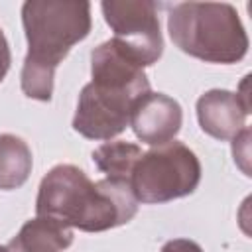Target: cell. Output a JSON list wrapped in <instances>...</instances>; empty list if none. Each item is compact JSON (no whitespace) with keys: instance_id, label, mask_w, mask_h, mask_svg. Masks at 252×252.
I'll use <instances>...</instances> for the list:
<instances>
[{"instance_id":"5","label":"cell","mask_w":252,"mask_h":252,"mask_svg":"<svg viewBox=\"0 0 252 252\" xmlns=\"http://www.w3.org/2000/svg\"><path fill=\"white\" fill-rule=\"evenodd\" d=\"M150 89L91 81L79 96L73 128L91 140H110L130 122L132 108Z\"/></svg>"},{"instance_id":"1","label":"cell","mask_w":252,"mask_h":252,"mask_svg":"<svg viewBox=\"0 0 252 252\" xmlns=\"http://www.w3.org/2000/svg\"><path fill=\"white\" fill-rule=\"evenodd\" d=\"M138 211L130 181L100 179L93 183L83 169L61 163L47 171L35 201L37 217L55 219L85 232H100L128 222Z\"/></svg>"},{"instance_id":"8","label":"cell","mask_w":252,"mask_h":252,"mask_svg":"<svg viewBox=\"0 0 252 252\" xmlns=\"http://www.w3.org/2000/svg\"><path fill=\"white\" fill-rule=\"evenodd\" d=\"M250 106L242 102L236 93L230 91H209L197 100V118L209 136L217 140H232L240 130L246 128V116Z\"/></svg>"},{"instance_id":"7","label":"cell","mask_w":252,"mask_h":252,"mask_svg":"<svg viewBox=\"0 0 252 252\" xmlns=\"http://www.w3.org/2000/svg\"><path fill=\"white\" fill-rule=\"evenodd\" d=\"M183 112L177 100L163 93L144 94L130 114V124L134 134L152 146L171 142L181 128Z\"/></svg>"},{"instance_id":"13","label":"cell","mask_w":252,"mask_h":252,"mask_svg":"<svg viewBox=\"0 0 252 252\" xmlns=\"http://www.w3.org/2000/svg\"><path fill=\"white\" fill-rule=\"evenodd\" d=\"M10 47H8V41L4 37V32L0 30V83L4 81L8 69H10Z\"/></svg>"},{"instance_id":"9","label":"cell","mask_w":252,"mask_h":252,"mask_svg":"<svg viewBox=\"0 0 252 252\" xmlns=\"http://www.w3.org/2000/svg\"><path fill=\"white\" fill-rule=\"evenodd\" d=\"M71 242L73 232L67 224L49 217H35L20 228L8 248L12 252H61Z\"/></svg>"},{"instance_id":"3","label":"cell","mask_w":252,"mask_h":252,"mask_svg":"<svg viewBox=\"0 0 252 252\" xmlns=\"http://www.w3.org/2000/svg\"><path fill=\"white\" fill-rule=\"evenodd\" d=\"M173 43L209 63H234L248 51V35L234 6L224 2H181L167 16Z\"/></svg>"},{"instance_id":"12","label":"cell","mask_w":252,"mask_h":252,"mask_svg":"<svg viewBox=\"0 0 252 252\" xmlns=\"http://www.w3.org/2000/svg\"><path fill=\"white\" fill-rule=\"evenodd\" d=\"M161 252H203L201 246L193 240H187V238H175V240H169Z\"/></svg>"},{"instance_id":"6","label":"cell","mask_w":252,"mask_h":252,"mask_svg":"<svg viewBox=\"0 0 252 252\" xmlns=\"http://www.w3.org/2000/svg\"><path fill=\"white\" fill-rule=\"evenodd\" d=\"M114 41L130 51L142 67L154 65L163 53L158 4L148 0H106L100 4Z\"/></svg>"},{"instance_id":"10","label":"cell","mask_w":252,"mask_h":252,"mask_svg":"<svg viewBox=\"0 0 252 252\" xmlns=\"http://www.w3.org/2000/svg\"><path fill=\"white\" fill-rule=\"evenodd\" d=\"M32 171V152L14 134H0V189H18Z\"/></svg>"},{"instance_id":"2","label":"cell","mask_w":252,"mask_h":252,"mask_svg":"<svg viewBox=\"0 0 252 252\" xmlns=\"http://www.w3.org/2000/svg\"><path fill=\"white\" fill-rule=\"evenodd\" d=\"M28 55L22 91L35 100H51L53 75L71 47L91 32V4L83 0H30L22 6Z\"/></svg>"},{"instance_id":"11","label":"cell","mask_w":252,"mask_h":252,"mask_svg":"<svg viewBox=\"0 0 252 252\" xmlns=\"http://www.w3.org/2000/svg\"><path fill=\"white\" fill-rule=\"evenodd\" d=\"M140 156H142V150L136 144L116 140V142H104L102 146H98L93 152V161L102 173H106V177L130 181L132 169L140 159Z\"/></svg>"},{"instance_id":"4","label":"cell","mask_w":252,"mask_h":252,"mask_svg":"<svg viewBox=\"0 0 252 252\" xmlns=\"http://www.w3.org/2000/svg\"><path fill=\"white\" fill-rule=\"evenodd\" d=\"M201 181V163L197 156L181 142H165L142 154L136 161L130 187L142 203H167L185 197Z\"/></svg>"},{"instance_id":"14","label":"cell","mask_w":252,"mask_h":252,"mask_svg":"<svg viewBox=\"0 0 252 252\" xmlns=\"http://www.w3.org/2000/svg\"><path fill=\"white\" fill-rule=\"evenodd\" d=\"M0 252H12L8 246H0Z\"/></svg>"}]
</instances>
